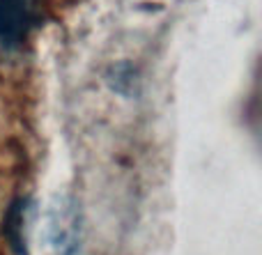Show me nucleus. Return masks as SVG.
<instances>
[{
  "label": "nucleus",
  "mask_w": 262,
  "mask_h": 255,
  "mask_svg": "<svg viewBox=\"0 0 262 255\" xmlns=\"http://www.w3.org/2000/svg\"><path fill=\"white\" fill-rule=\"evenodd\" d=\"M81 216L72 205H60L51 214V244L58 255H74L81 246Z\"/></svg>",
  "instance_id": "2"
},
{
  "label": "nucleus",
  "mask_w": 262,
  "mask_h": 255,
  "mask_svg": "<svg viewBox=\"0 0 262 255\" xmlns=\"http://www.w3.org/2000/svg\"><path fill=\"white\" fill-rule=\"evenodd\" d=\"M41 0H0V44L18 46L39 26Z\"/></svg>",
  "instance_id": "1"
},
{
  "label": "nucleus",
  "mask_w": 262,
  "mask_h": 255,
  "mask_svg": "<svg viewBox=\"0 0 262 255\" xmlns=\"http://www.w3.org/2000/svg\"><path fill=\"white\" fill-rule=\"evenodd\" d=\"M21 223H23V214H21V202L12 205L7 219H5V235L9 237L12 246H21Z\"/></svg>",
  "instance_id": "3"
}]
</instances>
